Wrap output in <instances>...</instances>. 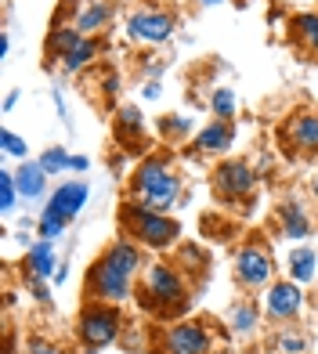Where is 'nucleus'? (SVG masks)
<instances>
[{
  "label": "nucleus",
  "instance_id": "nucleus-1",
  "mask_svg": "<svg viewBox=\"0 0 318 354\" xmlns=\"http://www.w3.org/2000/svg\"><path fill=\"white\" fill-rule=\"evenodd\" d=\"M145 246H138L134 239H116L109 243L98 261L87 271V300H105V304H123L134 293V279L145 271Z\"/></svg>",
  "mask_w": 318,
  "mask_h": 354
},
{
  "label": "nucleus",
  "instance_id": "nucleus-31",
  "mask_svg": "<svg viewBox=\"0 0 318 354\" xmlns=\"http://www.w3.org/2000/svg\"><path fill=\"white\" fill-rule=\"evenodd\" d=\"M26 286H29V293H33V300H37V304H51V286H47V279L26 275Z\"/></svg>",
  "mask_w": 318,
  "mask_h": 354
},
{
  "label": "nucleus",
  "instance_id": "nucleus-17",
  "mask_svg": "<svg viewBox=\"0 0 318 354\" xmlns=\"http://www.w3.org/2000/svg\"><path fill=\"white\" fill-rule=\"evenodd\" d=\"M26 275H37V279H55V271H58V253H55V243L51 239H37L33 246H26Z\"/></svg>",
  "mask_w": 318,
  "mask_h": 354
},
{
  "label": "nucleus",
  "instance_id": "nucleus-30",
  "mask_svg": "<svg viewBox=\"0 0 318 354\" xmlns=\"http://www.w3.org/2000/svg\"><path fill=\"white\" fill-rule=\"evenodd\" d=\"M0 145H4V156H11V159H29V145H26V138L22 134H15L11 127H4V131H0Z\"/></svg>",
  "mask_w": 318,
  "mask_h": 354
},
{
  "label": "nucleus",
  "instance_id": "nucleus-13",
  "mask_svg": "<svg viewBox=\"0 0 318 354\" xmlns=\"http://www.w3.org/2000/svg\"><path fill=\"white\" fill-rule=\"evenodd\" d=\"M235 145V120H210L192 134V149L203 156H221Z\"/></svg>",
  "mask_w": 318,
  "mask_h": 354
},
{
  "label": "nucleus",
  "instance_id": "nucleus-37",
  "mask_svg": "<svg viewBox=\"0 0 318 354\" xmlns=\"http://www.w3.org/2000/svg\"><path fill=\"white\" fill-rule=\"evenodd\" d=\"M73 174H87L91 170V159L87 156H73V167H69Z\"/></svg>",
  "mask_w": 318,
  "mask_h": 354
},
{
  "label": "nucleus",
  "instance_id": "nucleus-4",
  "mask_svg": "<svg viewBox=\"0 0 318 354\" xmlns=\"http://www.w3.org/2000/svg\"><path fill=\"white\" fill-rule=\"evenodd\" d=\"M141 300L159 315H178L188 304V279L178 264L149 261L141 271Z\"/></svg>",
  "mask_w": 318,
  "mask_h": 354
},
{
  "label": "nucleus",
  "instance_id": "nucleus-5",
  "mask_svg": "<svg viewBox=\"0 0 318 354\" xmlns=\"http://www.w3.org/2000/svg\"><path fill=\"white\" fill-rule=\"evenodd\" d=\"M120 329H123V315H120V304H105V300H87L80 308L76 318V336L80 344L87 347V354L102 351L109 344L120 340Z\"/></svg>",
  "mask_w": 318,
  "mask_h": 354
},
{
  "label": "nucleus",
  "instance_id": "nucleus-22",
  "mask_svg": "<svg viewBox=\"0 0 318 354\" xmlns=\"http://www.w3.org/2000/svg\"><path fill=\"white\" fill-rule=\"evenodd\" d=\"M94 58H98V40H94V37H84V40L73 47V51H66V55L58 58V66H62V73L73 76V73H80V69H87Z\"/></svg>",
  "mask_w": 318,
  "mask_h": 354
},
{
  "label": "nucleus",
  "instance_id": "nucleus-12",
  "mask_svg": "<svg viewBox=\"0 0 318 354\" xmlns=\"http://www.w3.org/2000/svg\"><path fill=\"white\" fill-rule=\"evenodd\" d=\"M261 304L253 300V297H238L235 304H228V311H225V326L232 336H238V340H250V336H257L261 329Z\"/></svg>",
  "mask_w": 318,
  "mask_h": 354
},
{
  "label": "nucleus",
  "instance_id": "nucleus-34",
  "mask_svg": "<svg viewBox=\"0 0 318 354\" xmlns=\"http://www.w3.org/2000/svg\"><path fill=\"white\" fill-rule=\"evenodd\" d=\"M159 94H163V84H159V80H145V84H141V98L145 102H156Z\"/></svg>",
  "mask_w": 318,
  "mask_h": 354
},
{
  "label": "nucleus",
  "instance_id": "nucleus-38",
  "mask_svg": "<svg viewBox=\"0 0 318 354\" xmlns=\"http://www.w3.org/2000/svg\"><path fill=\"white\" fill-rule=\"evenodd\" d=\"M66 279H69V261H62V264H58V271H55V286H62Z\"/></svg>",
  "mask_w": 318,
  "mask_h": 354
},
{
  "label": "nucleus",
  "instance_id": "nucleus-10",
  "mask_svg": "<svg viewBox=\"0 0 318 354\" xmlns=\"http://www.w3.org/2000/svg\"><path fill=\"white\" fill-rule=\"evenodd\" d=\"M167 354H214V333L206 322H178L163 333Z\"/></svg>",
  "mask_w": 318,
  "mask_h": 354
},
{
  "label": "nucleus",
  "instance_id": "nucleus-9",
  "mask_svg": "<svg viewBox=\"0 0 318 354\" xmlns=\"http://www.w3.org/2000/svg\"><path fill=\"white\" fill-rule=\"evenodd\" d=\"M304 311V286L293 279H275L264 293V318L272 326H290Z\"/></svg>",
  "mask_w": 318,
  "mask_h": 354
},
{
  "label": "nucleus",
  "instance_id": "nucleus-39",
  "mask_svg": "<svg viewBox=\"0 0 318 354\" xmlns=\"http://www.w3.org/2000/svg\"><path fill=\"white\" fill-rule=\"evenodd\" d=\"M19 98H22L19 91H8V94H4V112H11L15 105H19Z\"/></svg>",
  "mask_w": 318,
  "mask_h": 354
},
{
  "label": "nucleus",
  "instance_id": "nucleus-29",
  "mask_svg": "<svg viewBox=\"0 0 318 354\" xmlns=\"http://www.w3.org/2000/svg\"><path fill=\"white\" fill-rule=\"evenodd\" d=\"M275 351H279V354H304V351H308V336L286 326V329H279V336H275Z\"/></svg>",
  "mask_w": 318,
  "mask_h": 354
},
{
  "label": "nucleus",
  "instance_id": "nucleus-24",
  "mask_svg": "<svg viewBox=\"0 0 318 354\" xmlns=\"http://www.w3.org/2000/svg\"><path fill=\"white\" fill-rule=\"evenodd\" d=\"M210 112H214V120H235V112H238V94L235 87L228 84H221L210 91Z\"/></svg>",
  "mask_w": 318,
  "mask_h": 354
},
{
  "label": "nucleus",
  "instance_id": "nucleus-11",
  "mask_svg": "<svg viewBox=\"0 0 318 354\" xmlns=\"http://www.w3.org/2000/svg\"><path fill=\"white\" fill-rule=\"evenodd\" d=\"M282 138L297 156H318V109H297L286 120Z\"/></svg>",
  "mask_w": 318,
  "mask_h": 354
},
{
  "label": "nucleus",
  "instance_id": "nucleus-32",
  "mask_svg": "<svg viewBox=\"0 0 318 354\" xmlns=\"http://www.w3.org/2000/svg\"><path fill=\"white\" fill-rule=\"evenodd\" d=\"M26 354H66V351H62L58 344L40 340V336H37V340H29V344H26Z\"/></svg>",
  "mask_w": 318,
  "mask_h": 354
},
{
  "label": "nucleus",
  "instance_id": "nucleus-8",
  "mask_svg": "<svg viewBox=\"0 0 318 354\" xmlns=\"http://www.w3.org/2000/svg\"><path fill=\"white\" fill-rule=\"evenodd\" d=\"M174 33H178V15L167 8H138L127 19V37L134 44H167Z\"/></svg>",
  "mask_w": 318,
  "mask_h": 354
},
{
  "label": "nucleus",
  "instance_id": "nucleus-3",
  "mask_svg": "<svg viewBox=\"0 0 318 354\" xmlns=\"http://www.w3.org/2000/svg\"><path fill=\"white\" fill-rule=\"evenodd\" d=\"M120 228H123L127 239H134V243L145 246V250H170L181 235V224L170 214L152 210V206L138 203V199H127L120 206Z\"/></svg>",
  "mask_w": 318,
  "mask_h": 354
},
{
  "label": "nucleus",
  "instance_id": "nucleus-18",
  "mask_svg": "<svg viewBox=\"0 0 318 354\" xmlns=\"http://www.w3.org/2000/svg\"><path fill=\"white\" fill-rule=\"evenodd\" d=\"M15 185H19V196L26 203H37L47 196V170L40 167V159H22L19 170H15Z\"/></svg>",
  "mask_w": 318,
  "mask_h": 354
},
{
  "label": "nucleus",
  "instance_id": "nucleus-23",
  "mask_svg": "<svg viewBox=\"0 0 318 354\" xmlns=\"http://www.w3.org/2000/svg\"><path fill=\"white\" fill-rule=\"evenodd\" d=\"M156 127H159V138H163V141H174V145L185 141L188 134L196 131L192 116H185V112H170V116H159Z\"/></svg>",
  "mask_w": 318,
  "mask_h": 354
},
{
  "label": "nucleus",
  "instance_id": "nucleus-28",
  "mask_svg": "<svg viewBox=\"0 0 318 354\" xmlns=\"http://www.w3.org/2000/svg\"><path fill=\"white\" fill-rule=\"evenodd\" d=\"M19 185H15V170L8 167H0V214L11 217L15 214V206H19Z\"/></svg>",
  "mask_w": 318,
  "mask_h": 354
},
{
  "label": "nucleus",
  "instance_id": "nucleus-40",
  "mask_svg": "<svg viewBox=\"0 0 318 354\" xmlns=\"http://www.w3.org/2000/svg\"><path fill=\"white\" fill-rule=\"evenodd\" d=\"M8 55H11V37L0 33V58H8Z\"/></svg>",
  "mask_w": 318,
  "mask_h": 354
},
{
  "label": "nucleus",
  "instance_id": "nucleus-36",
  "mask_svg": "<svg viewBox=\"0 0 318 354\" xmlns=\"http://www.w3.org/2000/svg\"><path fill=\"white\" fill-rule=\"evenodd\" d=\"M102 87H105L109 98H116V94H120V76H116V73H113V76H105V84H102Z\"/></svg>",
  "mask_w": 318,
  "mask_h": 354
},
{
  "label": "nucleus",
  "instance_id": "nucleus-16",
  "mask_svg": "<svg viewBox=\"0 0 318 354\" xmlns=\"http://www.w3.org/2000/svg\"><path fill=\"white\" fill-rule=\"evenodd\" d=\"M275 217H279L282 235L293 239V243H304V239L315 232V228H311V217H308V210H304V203H297V199H282Z\"/></svg>",
  "mask_w": 318,
  "mask_h": 354
},
{
  "label": "nucleus",
  "instance_id": "nucleus-35",
  "mask_svg": "<svg viewBox=\"0 0 318 354\" xmlns=\"http://www.w3.org/2000/svg\"><path fill=\"white\" fill-rule=\"evenodd\" d=\"M51 98H55V109H58V120L69 123V112H66V102H62V91H58V87L51 91Z\"/></svg>",
  "mask_w": 318,
  "mask_h": 354
},
{
  "label": "nucleus",
  "instance_id": "nucleus-42",
  "mask_svg": "<svg viewBox=\"0 0 318 354\" xmlns=\"http://www.w3.org/2000/svg\"><path fill=\"white\" fill-rule=\"evenodd\" d=\"M311 192H315V199H318V181H315V185H311Z\"/></svg>",
  "mask_w": 318,
  "mask_h": 354
},
{
  "label": "nucleus",
  "instance_id": "nucleus-27",
  "mask_svg": "<svg viewBox=\"0 0 318 354\" xmlns=\"http://www.w3.org/2000/svg\"><path fill=\"white\" fill-rule=\"evenodd\" d=\"M80 40H84V33H80L76 26H58L55 33L47 37V51H51V55H58V58H62V55H66V51H73V47H76Z\"/></svg>",
  "mask_w": 318,
  "mask_h": 354
},
{
  "label": "nucleus",
  "instance_id": "nucleus-20",
  "mask_svg": "<svg viewBox=\"0 0 318 354\" xmlns=\"http://www.w3.org/2000/svg\"><path fill=\"white\" fill-rule=\"evenodd\" d=\"M290 33L300 47H308L311 55H318V11H300L290 19Z\"/></svg>",
  "mask_w": 318,
  "mask_h": 354
},
{
  "label": "nucleus",
  "instance_id": "nucleus-15",
  "mask_svg": "<svg viewBox=\"0 0 318 354\" xmlns=\"http://www.w3.org/2000/svg\"><path fill=\"white\" fill-rule=\"evenodd\" d=\"M113 15H116L113 0H84V4L73 11V26L84 37H94L98 29H105L109 22H113Z\"/></svg>",
  "mask_w": 318,
  "mask_h": 354
},
{
  "label": "nucleus",
  "instance_id": "nucleus-26",
  "mask_svg": "<svg viewBox=\"0 0 318 354\" xmlns=\"http://www.w3.org/2000/svg\"><path fill=\"white\" fill-rule=\"evenodd\" d=\"M66 228H69V221L62 217V214H55V210H40V217H37V235L40 239H51V243H58L62 235H66Z\"/></svg>",
  "mask_w": 318,
  "mask_h": 354
},
{
  "label": "nucleus",
  "instance_id": "nucleus-19",
  "mask_svg": "<svg viewBox=\"0 0 318 354\" xmlns=\"http://www.w3.org/2000/svg\"><path fill=\"white\" fill-rule=\"evenodd\" d=\"M286 275H290L293 282H300V286L315 282L318 279V250L308 246V243L293 246L290 253H286Z\"/></svg>",
  "mask_w": 318,
  "mask_h": 354
},
{
  "label": "nucleus",
  "instance_id": "nucleus-33",
  "mask_svg": "<svg viewBox=\"0 0 318 354\" xmlns=\"http://www.w3.org/2000/svg\"><path fill=\"white\" fill-rule=\"evenodd\" d=\"M141 73H145V80H163V73H167V62H163V58H149Z\"/></svg>",
  "mask_w": 318,
  "mask_h": 354
},
{
  "label": "nucleus",
  "instance_id": "nucleus-2",
  "mask_svg": "<svg viewBox=\"0 0 318 354\" xmlns=\"http://www.w3.org/2000/svg\"><path fill=\"white\" fill-rule=\"evenodd\" d=\"M131 199L170 214L185 199V181L167 156H145L131 174Z\"/></svg>",
  "mask_w": 318,
  "mask_h": 354
},
{
  "label": "nucleus",
  "instance_id": "nucleus-6",
  "mask_svg": "<svg viewBox=\"0 0 318 354\" xmlns=\"http://www.w3.org/2000/svg\"><path fill=\"white\" fill-rule=\"evenodd\" d=\"M232 275H235V286L243 289L246 297L261 293L275 282V261H272V250L257 239H246L243 246L235 250L232 257Z\"/></svg>",
  "mask_w": 318,
  "mask_h": 354
},
{
  "label": "nucleus",
  "instance_id": "nucleus-21",
  "mask_svg": "<svg viewBox=\"0 0 318 354\" xmlns=\"http://www.w3.org/2000/svg\"><path fill=\"white\" fill-rule=\"evenodd\" d=\"M116 138L127 141V145H134V141L145 138V116H141L138 105H123L116 112Z\"/></svg>",
  "mask_w": 318,
  "mask_h": 354
},
{
  "label": "nucleus",
  "instance_id": "nucleus-7",
  "mask_svg": "<svg viewBox=\"0 0 318 354\" xmlns=\"http://www.w3.org/2000/svg\"><path fill=\"white\" fill-rule=\"evenodd\" d=\"M257 167L246 163V159H221L214 167V196L221 203H246L253 196V188H257Z\"/></svg>",
  "mask_w": 318,
  "mask_h": 354
},
{
  "label": "nucleus",
  "instance_id": "nucleus-41",
  "mask_svg": "<svg viewBox=\"0 0 318 354\" xmlns=\"http://www.w3.org/2000/svg\"><path fill=\"white\" fill-rule=\"evenodd\" d=\"M203 8H217V4H225V0H199Z\"/></svg>",
  "mask_w": 318,
  "mask_h": 354
},
{
  "label": "nucleus",
  "instance_id": "nucleus-25",
  "mask_svg": "<svg viewBox=\"0 0 318 354\" xmlns=\"http://www.w3.org/2000/svg\"><path fill=\"white\" fill-rule=\"evenodd\" d=\"M40 167L47 170V177H58V174H66L73 167V156H69L66 145H51V149L40 152Z\"/></svg>",
  "mask_w": 318,
  "mask_h": 354
},
{
  "label": "nucleus",
  "instance_id": "nucleus-14",
  "mask_svg": "<svg viewBox=\"0 0 318 354\" xmlns=\"http://www.w3.org/2000/svg\"><path fill=\"white\" fill-rule=\"evenodd\" d=\"M87 199H91V185L87 181H66V185H58L51 196H47V210L62 214L66 221H76L80 214H84Z\"/></svg>",
  "mask_w": 318,
  "mask_h": 354
}]
</instances>
